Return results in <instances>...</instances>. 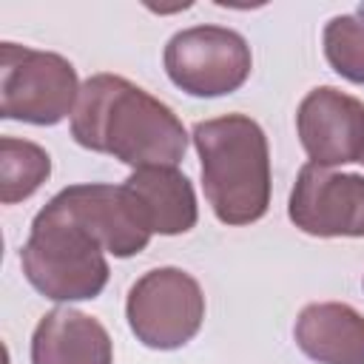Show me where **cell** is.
Here are the masks:
<instances>
[{"mask_svg":"<svg viewBox=\"0 0 364 364\" xmlns=\"http://www.w3.org/2000/svg\"><path fill=\"white\" fill-rule=\"evenodd\" d=\"M71 136L134 171L176 168L188 151V134L173 108L119 74H94L80 85Z\"/></svg>","mask_w":364,"mask_h":364,"instance_id":"obj_1","label":"cell"},{"mask_svg":"<svg viewBox=\"0 0 364 364\" xmlns=\"http://www.w3.org/2000/svg\"><path fill=\"white\" fill-rule=\"evenodd\" d=\"M205 199L222 225L259 222L270 208V148L247 114H225L193 125Z\"/></svg>","mask_w":364,"mask_h":364,"instance_id":"obj_2","label":"cell"},{"mask_svg":"<svg viewBox=\"0 0 364 364\" xmlns=\"http://www.w3.org/2000/svg\"><path fill=\"white\" fill-rule=\"evenodd\" d=\"M20 264L28 284L51 301L97 299L111 273L102 245L48 205L31 222Z\"/></svg>","mask_w":364,"mask_h":364,"instance_id":"obj_3","label":"cell"},{"mask_svg":"<svg viewBox=\"0 0 364 364\" xmlns=\"http://www.w3.org/2000/svg\"><path fill=\"white\" fill-rule=\"evenodd\" d=\"M80 97L77 68L54 51L17 43L0 46V117L28 125H57Z\"/></svg>","mask_w":364,"mask_h":364,"instance_id":"obj_4","label":"cell"},{"mask_svg":"<svg viewBox=\"0 0 364 364\" xmlns=\"http://www.w3.org/2000/svg\"><path fill=\"white\" fill-rule=\"evenodd\" d=\"M125 318L145 347L179 350L205 321V293L182 267H154L131 284Z\"/></svg>","mask_w":364,"mask_h":364,"instance_id":"obj_5","label":"cell"},{"mask_svg":"<svg viewBox=\"0 0 364 364\" xmlns=\"http://www.w3.org/2000/svg\"><path fill=\"white\" fill-rule=\"evenodd\" d=\"M176 88L191 97H225L239 91L253 68L247 40L228 26H191L176 31L162 54Z\"/></svg>","mask_w":364,"mask_h":364,"instance_id":"obj_6","label":"cell"},{"mask_svg":"<svg viewBox=\"0 0 364 364\" xmlns=\"http://www.w3.org/2000/svg\"><path fill=\"white\" fill-rule=\"evenodd\" d=\"M60 216L80 225L88 236H94L105 253L117 259L136 256L151 242V228L136 208V199L125 185L105 182H82L68 185L46 202Z\"/></svg>","mask_w":364,"mask_h":364,"instance_id":"obj_7","label":"cell"},{"mask_svg":"<svg viewBox=\"0 0 364 364\" xmlns=\"http://www.w3.org/2000/svg\"><path fill=\"white\" fill-rule=\"evenodd\" d=\"M290 222L318 239L364 236V176L301 165L287 202Z\"/></svg>","mask_w":364,"mask_h":364,"instance_id":"obj_8","label":"cell"},{"mask_svg":"<svg viewBox=\"0 0 364 364\" xmlns=\"http://www.w3.org/2000/svg\"><path fill=\"white\" fill-rule=\"evenodd\" d=\"M296 131L313 165L336 168L364 156V102L333 88H313L296 111Z\"/></svg>","mask_w":364,"mask_h":364,"instance_id":"obj_9","label":"cell"},{"mask_svg":"<svg viewBox=\"0 0 364 364\" xmlns=\"http://www.w3.org/2000/svg\"><path fill=\"white\" fill-rule=\"evenodd\" d=\"M31 364H114V341L94 316L54 307L34 327Z\"/></svg>","mask_w":364,"mask_h":364,"instance_id":"obj_10","label":"cell"},{"mask_svg":"<svg viewBox=\"0 0 364 364\" xmlns=\"http://www.w3.org/2000/svg\"><path fill=\"white\" fill-rule=\"evenodd\" d=\"M293 336L299 350L318 364H364V316L344 301L307 304Z\"/></svg>","mask_w":364,"mask_h":364,"instance_id":"obj_11","label":"cell"},{"mask_svg":"<svg viewBox=\"0 0 364 364\" xmlns=\"http://www.w3.org/2000/svg\"><path fill=\"white\" fill-rule=\"evenodd\" d=\"M122 185L136 199L151 233L179 236L199 219L193 185L179 168H136Z\"/></svg>","mask_w":364,"mask_h":364,"instance_id":"obj_12","label":"cell"},{"mask_svg":"<svg viewBox=\"0 0 364 364\" xmlns=\"http://www.w3.org/2000/svg\"><path fill=\"white\" fill-rule=\"evenodd\" d=\"M51 173V156L46 148L28 139H0V202L14 205L40 191Z\"/></svg>","mask_w":364,"mask_h":364,"instance_id":"obj_13","label":"cell"},{"mask_svg":"<svg viewBox=\"0 0 364 364\" xmlns=\"http://www.w3.org/2000/svg\"><path fill=\"white\" fill-rule=\"evenodd\" d=\"M324 57L338 77L364 85V17H330L324 26Z\"/></svg>","mask_w":364,"mask_h":364,"instance_id":"obj_14","label":"cell"},{"mask_svg":"<svg viewBox=\"0 0 364 364\" xmlns=\"http://www.w3.org/2000/svg\"><path fill=\"white\" fill-rule=\"evenodd\" d=\"M361 162H364V156H361Z\"/></svg>","mask_w":364,"mask_h":364,"instance_id":"obj_15","label":"cell"}]
</instances>
